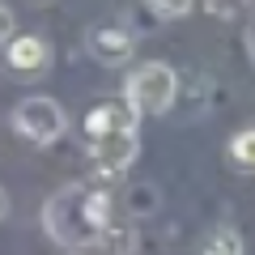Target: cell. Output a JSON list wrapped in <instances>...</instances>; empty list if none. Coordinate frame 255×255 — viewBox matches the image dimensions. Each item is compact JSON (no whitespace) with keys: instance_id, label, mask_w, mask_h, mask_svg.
<instances>
[{"instance_id":"cell-1","label":"cell","mask_w":255,"mask_h":255,"mask_svg":"<svg viewBox=\"0 0 255 255\" xmlns=\"http://www.w3.org/2000/svg\"><path fill=\"white\" fill-rule=\"evenodd\" d=\"M43 221H47V234L64 247L98 243V234L111 226V196L102 187H90V183L64 187L47 200Z\"/></svg>"},{"instance_id":"cell-2","label":"cell","mask_w":255,"mask_h":255,"mask_svg":"<svg viewBox=\"0 0 255 255\" xmlns=\"http://www.w3.org/2000/svg\"><path fill=\"white\" fill-rule=\"evenodd\" d=\"M174 94H179V77L162 60H149L140 68H132V77L124 85V102L136 115H166L174 107Z\"/></svg>"},{"instance_id":"cell-3","label":"cell","mask_w":255,"mask_h":255,"mask_svg":"<svg viewBox=\"0 0 255 255\" xmlns=\"http://www.w3.org/2000/svg\"><path fill=\"white\" fill-rule=\"evenodd\" d=\"M13 128L26 140H34V145H51V140L64 136L68 119H64V107L55 98H26L13 111Z\"/></svg>"},{"instance_id":"cell-4","label":"cell","mask_w":255,"mask_h":255,"mask_svg":"<svg viewBox=\"0 0 255 255\" xmlns=\"http://www.w3.org/2000/svg\"><path fill=\"white\" fill-rule=\"evenodd\" d=\"M136 162V128H119V132H102L90 136V166L102 179H115Z\"/></svg>"},{"instance_id":"cell-5","label":"cell","mask_w":255,"mask_h":255,"mask_svg":"<svg viewBox=\"0 0 255 255\" xmlns=\"http://www.w3.org/2000/svg\"><path fill=\"white\" fill-rule=\"evenodd\" d=\"M4 60H9L13 73H43L47 64H51V47H47V38H38V34H17V38H9V47H4Z\"/></svg>"},{"instance_id":"cell-6","label":"cell","mask_w":255,"mask_h":255,"mask_svg":"<svg viewBox=\"0 0 255 255\" xmlns=\"http://www.w3.org/2000/svg\"><path fill=\"white\" fill-rule=\"evenodd\" d=\"M132 34H128L124 26H98L90 34V51L98 64H107V68H115V64H128L132 60Z\"/></svg>"},{"instance_id":"cell-7","label":"cell","mask_w":255,"mask_h":255,"mask_svg":"<svg viewBox=\"0 0 255 255\" xmlns=\"http://www.w3.org/2000/svg\"><path fill=\"white\" fill-rule=\"evenodd\" d=\"M119 128H136V111L128 102H98L85 115V136H102V132H119Z\"/></svg>"},{"instance_id":"cell-8","label":"cell","mask_w":255,"mask_h":255,"mask_svg":"<svg viewBox=\"0 0 255 255\" xmlns=\"http://www.w3.org/2000/svg\"><path fill=\"white\" fill-rule=\"evenodd\" d=\"M200 255H243V234L234 226H217L209 238H204Z\"/></svg>"},{"instance_id":"cell-9","label":"cell","mask_w":255,"mask_h":255,"mask_svg":"<svg viewBox=\"0 0 255 255\" xmlns=\"http://www.w3.org/2000/svg\"><path fill=\"white\" fill-rule=\"evenodd\" d=\"M230 162H234L238 170L255 174V128H243V132L230 136Z\"/></svg>"},{"instance_id":"cell-10","label":"cell","mask_w":255,"mask_h":255,"mask_svg":"<svg viewBox=\"0 0 255 255\" xmlns=\"http://www.w3.org/2000/svg\"><path fill=\"white\" fill-rule=\"evenodd\" d=\"M145 4L157 13V17H187L196 0H145Z\"/></svg>"},{"instance_id":"cell-11","label":"cell","mask_w":255,"mask_h":255,"mask_svg":"<svg viewBox=\"0 0 255 255\" xmlns=\"http://www.w3.org/2000/svg\"><path fill=\"white\" fill-rule=\"evenodd\" d=\"M9 34H13V13L4 9V4H0V43H4Z\"/></svg>"},{"instance_id":"cell-12","label":"cell","mask_w":255,"mask_h":255,"mask_svg":"<svg viewBox=\"0 0 255 255\" xmlns=\"http://www.w3.org/2000/svg\"><path fill=\"white\" fill-rule=\"evenodd\" d=\"M247 43H251V55H255V21H251V30H247Z\"/></svg>"},{"instance_id":"cell-13","label":"cell","mask_w":255,"mask_h":255,"mask_svg":"<svg viewBox=\"0 0 255 255\" xmlns=\"http://www.w3.org/2000/svg\"><path fill=\"white\" fill-rule=\"evenodd\" d=\"M4 209H9V196H4V191H0V217H4Z\"/></svg>"}]
</instances>
